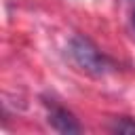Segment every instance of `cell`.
Returning <instances> with one entry per match:
<instances>
[{"label": "cell", "instance_id": "1", "mask_svg": "<svg viewBox=\"0 0 135 135\" xmlns=\"http://www.w3.org/2000/svg\"><path fill=\"white\" fill-rule=\"evenodd\" d=\"M68 55L72 57V61L86 74L91 76H103L112 63L110 59L86 38V36H74L70 42H68Z\"/></svg>", "mask_w": 135, "mask_h": 135}, {"label": "cell", "instance_id": "2", "mask_svg": "<svg viewBox=\"0 0 135 135\" xmlns=\"http://www.w3.org/2000/svg\"><path fill=\"white\" fill-rule=\"evenodd\" d=\"M49 124L57 131V133H65V135H72V133H80L82 127L80 122L74 118V114L61 105H53L49 110Z\"/></svg>", "mask_w": 135, "mask_h": 135}, {"label": "cell", "instance_id": "3", "mask_svg": "<svg viewBox=\"0 0 135 135\" xmlns=\"http://www.w3.org/2000/svg\"><path fill=\"white\" fill-rule=\"evenodd\" d=\"M110 129H112L114 133H135V120L122 116V118H116Z\"/></svg>", "mask_w": 135, "mask_h": 135}, {"label": "cell", "instance_id": "4", "mask_svg": "<svg viewBox=\"0 0 135 135\" xmlns=\"http://www.w3.org/2000/svg\"><path fill=\"white\" fill-rule=\"evenodd\" d=\"M133 30H135V11H133Z\"/></svg>", "mask_w": 135, "mask_h": 135}]
</instances>
